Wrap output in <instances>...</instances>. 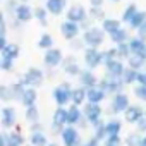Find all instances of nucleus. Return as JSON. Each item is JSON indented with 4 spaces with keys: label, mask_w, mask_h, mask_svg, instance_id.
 <instances>
[{
    "label": "nucleus",
    "mask_w": 146,
    "mask_h": 146,
    "mask_svg": "<svg viewBox=\"0 0 146 146\" xmlns=\"http://www.w3.org/2000/svg\"><path fill=\"white\" fill-rule=\"evenodd\" d=\"M29 144L31 146H48L50 141H48V136L45 131L41 132H31L29 134Z\"/></svg>",
    "instance_id": "c756f323"
},
{
    "label": "nucleus",
    "mask_w": 146,
    "mask_h": 146,
    "mask_svg": "<svg viewBox=\"0 0 146 146\" xmlns=\"http://www.w3.org/2000/svg\"><path fill=\"white\" fill-rule=\"evenodd\" d=\"M117 55H119V58L120 60H129V57L132 55L131 53V46H129V41L127 43H120V45H117Z\"/></svg>",
    "instance_id": "79ce46f5"
},
{
    "label": "nucleus",
    "mask_w": 146,
    "mask_h": 146,
    "mask_svg": "<svg viewBox=\"0 0 146 146\" xmlns=\"http://www.w3.org/2000/svg\"><path fill=\"white\" fill-rule=\"evenodd\" d=\"M146 113V108L143 105H137V103H132L125 112H124V122L125 124H132L136 125Z\"/></svg>",
    "instance_id": "ddd939ff"
},
{
    "label": "nucleus",
    "mask_w": 146,
    "mask_h": 146,
    "mask_svg": "<svg viewBox=\"0 0 146 146\" xmlns=\"http://www.w3.org/2000/svg\"><path fill=\"white\" fill-rule=\"evenodd\" d=\"M19 55H21V48L17 43H9L4 50H0V58H9L16 62Z\"/></svg>",
    "instance_id": "a878e982"
},
{
    "label": "nucleus",
    "mask_w": 146,
    "mask_h": 146,
    "mask_svg": "<svg viewBox=\"0 0 146 146\" xmlns=\"http://www.w3.org/2000/svg\"><path fill=\"white\" fill-rule=\"evenodd\" d=\"M14 17H16V21H19L21 24H26V23H29L31 19H35V9H33L29 4H21V5L17 7V11H16Z\"/></svg>",
    "instance_id": "6ab92c4d"
},
{
    "label": "nucleus",
    "mask_w": 146,
    "mask_h": 146,
    "mask_svg": "<svg viewBox=\"0 0 146 146\" xmlns=\"http://www.w3.org/2000/svg\"><path fill=\"white\" fill-rule=\"evenodd\" d=\"M60 143H62V146H81L83 139H81L79 129L74 125H67L64 129V132L60 134Z\"/></svg>",
    "instance_id": "6e6552de"
},
{
    "label": "nucleus",
    "mask_w": 146,
    "mask_h": 146,
    "mask_svg": "<svg viewBox=\"0 0 146 146\" xmlns=\"http://www.w3.org/2000/svg\"><path fill=\"white\" fill-rule=\"evenodd\" d=\"M122 28V21H119V19H113V17H107L103 23H102V29L110 36V35H113L115 31H119Z\"/></svg>",
    "instance_id": "cd10ccee"
},
{
    "label": "nucleus",
    "mask_w": 146,
    "mask_h": 146,
    "mask_svg": "<svg viewBox=\"0 0 146 146\" xmlns=\"http://www.w3.org/2000/svg\"><path fill=\"white\" fill-rule=\"evenodd\" d=\"M65 19L81 26L86 19H90V14H88V11H86L83 5L76 4V5H70V7L67 9V12H65Z\"/></svg>",
    "instance_id": "9b49d317"
},
{
    "label": "nucleus",
    "mask_w": 146,
    "mask_h": 146,
    "mask_svg": "<svg viewBox=\"0 0 146 146\" xmlns=\"http://www.w3.org/2000/svg\"><path fill=\"white\" fill-rule=\"evenodd\" d=\"M69 45H70V48H72V50H83V52H84V48H86V45H84L83 38H76V40H72V41H69Z\"/></svg>",
    "instance_id": "09e8293b"
},
{
    "label": "nucleus",
    "mask_w": 146,
    "mask_h": 146,
    "mask_svg": "<svg viewBox=\"0 0 146 146\" xmlns=\"http://www.w3.org/2000/svg\"><path fill=\"white\" fill-rule=\"evenodd\" d=\"M137 79H139V70H134L131 67H125L124 70V76H122V81L125 86H136L137 84Z\"/></svg>",
    "instance_id": "7c9ffc66"
},
{
    "label": "nucleus",
    "mask_w": 146,
    "mask_h": 146,
    "mask_svg": "<svg viewBox=\"0 0 146 146\" xmlns=\"http://www.w3.org/2000/svg\"><path fill=\"white\" fill-rule=\"evenodd\" d=\"M11 86V91H12V96H14V102H21V98H23V93L26 91V86L17 79L16 83H12V84H9Z\"/></svg>",
    "instance_id": "58836bf2"
},
{
    "label": "nucleus",
    "mask_w": 146,
    "mask_h": 146,
    "mask_svg": "<svg viewBox=\"0 0 146 146\" xmlns=\"http://www.w3.org/2000/svg\"><path fill=\"white\" fill-rule=\"evenodd\" d=\"M78 81H79V86H83L84 90H91V88H96L100 84V79L96 78L95 70H91V69H83Z\"/></svg>",
    "instance_id": "dca6fc26"
},
{
    "label": "nucleus",
    "mask_w": 146,
    "mask_h": 146,
    "mask_svg": "<svg viewBox=\"0 0 146 146\" xmlns=\"http://www.w3.org/2000/svg\"><path fill=\"white\" fill-rule=\"evenodd\" d=\"M110 2H119V0H110Z\"/></svg>",
    "instance_id": "052dcab7"
},
{
    "label": "nucleus",
    "mask_w": 146,
    "mask_h": 146,
    "mask_svg": "<svg viewBox=\"0 0 146 146\" xmlns=\"http://www.w3.org/2000/svg\"><path fill=\"white\" fill-rule=\"evenodd\" d=\"M17 110L12 105H4L0 110V124L5 131H12L17 127Z\"/></svg>",
    "instance_id": "0eeeda50"
},
{
    "label": "nucleus",
    "mask_w": 146,
    "mask_h": 146,
    "mask_svg": "<svg viewBox=\"0 0 146 146\" xmlns=\"http://www.w3.org/2000/svg\"><path fill=\"white\" fill-rule=\"evenodd\" d=\"M146 23V11H139L136 16H134V19L127 24L129 26V29H134V31H137L143 24Z\"/></svg>",
    "instance_id": "4c0bfd02"
},
{
    "label": "nucleus",
    "mask_w": 146,
    "mask_h": 146,
    "mask_svg": "<svg viewBox=\"0 0 146 146\" xmlns=\"http://www.w3.org/2000/svg\"><path fill=\"white\" fill-rule=\"evenodd\" d=\"M88 103V91L83 86H76L72 90V103L70 105H76V107H84Z\"/></svg>",
    "instance_id": "5701e85b"
},
{
    "label": "nucleus",
    "mask_w": 146,
    "mask_h": 146,
    "mask_svg": "<svg viewBox=\"0 0 146 146\" xmlns=\"http://www.w3.org/2000/svg\"><path fill=\"white\" fill-rule=\"evenodd\" d=\"M64 58H65V57H64L62 50L57 48V46H53V48H50V50L45 52V55H43V64H45V67H48V69H55V67H60V65H62Z\"/></svg>",
    "instance_id": "f8f14e48"
},
{
    "label": "nucleus",
    "mask_w": 146,
    "mask_h": 146,
    "mask_svg": "<svg viewBox=\"0 0 146 146\" xmlns=\"http://www.w3.org/2000/svg\"><path fill=\"white\" fill-rule=\"evenodd\" d=\"M105 125H107V136L108 137L110 136H120L122 127H124V124L119 117H108L105 120Z\"/></svg>",
    "instance_id": "412c9836"
},
{
    "label": "nucleus",
    "mask_w": 146,
    "mask_h": 146,
    "mask_svg": "<svg viewBox=\"0 0 146 146\" xmlns=\"http://www.w3.org/2000/svg\"><path fill=\"white\" fill-rule=\"evenodd\" d=\"M60 67H62V70L65 72L69 78H79V74L83 72V69H81V65H79V60H78L74 55L65 57Z\"/></svg>",
    "instance_id": "4468645a"
},
{
    "label": "nucleus",
    "mask_w": 146,
    "mask_h": 146,
    "mask_svg": "<svg viewBox=\"0 0 146 146\" xmlns=\"http://www.w3.org/2000/svg\"><path fill=\"white\" fill-rule=\"evenodd\" d=\"M19 2H21V4H28V2H29V0H19Z\"/></svg>",
    "instance_id": "bf43d9fd"
},
{
    "label": "nucleus",
    "mask_w": 146,
    "mask_h": 146,
    "mask_svg": "<svg viewBox=\"0 0 146 146\" xmlns=\"http://www.w3.org/2000/svg\"><path fill=\"white\" fill-rule=\"evenodd\" d=\"M67 113H69V119H67V125H74V127H79L86 117H84V112L81 107H76V105H69L67 107Z\"/></svg>",
    "instance_id": "f3484780"
},
{
    "label": "nucleus",
    "mask_w": 146,
    "mask_h": 146,
    "mask_svg": "<svg viewBox=\"0 0 146 146\" xmlns=\"http://www.w3.org/2000/svg\"><path fill=\"white\" fill-rule=\"evenodd\" d=\"M103 67H105V74H110V76H115V78H122L127 64H124V60H120V58H115V60H110V62L103 64Z\"/></svg>",
    "instance_id": "a211bd4d"
},
{
    "label": "nucleus",
    "mask_w": 146,
    "mask_h": 146,
    "mask_svg": "<svg viewBox=\"0 0 146 146\" xmlns=\"http://www.w3.org/2000/svg\"><path fill=\"white\" fill-rule=\"evenodd\" d=\"M0 69H2L4 72H11V70H14V60L0 58Z\"/></svg>",
    "instance_id": "de8ad7c7"
},
{
    "label": "nucleus",
    "mask_w": 146,
    "mask_h": 146,
    "mask_svg": "<svg viewBox=\"0 0 146 146\" xmlns=\"http://www.w3.org/2000/svg\"><path fill=\"white\" fill-rule=\"evenodd\" d=\"M139 12V9H137V5L136 4H129L125 9H124V12H122V16H120V21L124 23V24H129L132 19H134V16Z\"/></svg>",
    "instance_id": "72a5a7b5"
},
{
    "label": "nucleus",
    "mask_w": 146,
    "mask_h": 146,
    "mask_svg": "<svg viewBox=\"0 0 146 146\" xmlns=\"http://www.w3.org/2000/svg\"><path fill=\"white\" fill-rule=\"evenodd\" d=\"M103 2L105 0H90V5L91 7H103Z\"/></svg>",
    "instance_id": "6e6d98bb"
},
{
    "label": "nucleus",
    "mask_w": 146,
    "mask_h": 146,
    "mask_svg": "<svg viewBox=\"0 0 146 146\" xmlns=\"http://www.w3.org/2000/svg\"><path fill=\"white\" fill-rule=\"evenodd\" d=\"M45 7L52 16H60L67 12V0H46Z\"/></svg>",
    "instance_id": "aec40b11"
},
{
    "label": "nucleus",
    "mask_w": 146,
    "mask_h": 146,
    "mask_svg": "<svg viewBox=\"0 0 146 146\" xmlns=\"http://www.w3.org/2000/svg\"><path fill=\"white\" fill-rule=\"evenodd\" d=\"M103 143L100 141V139H96L95 136H90V139L86 141V146H102Z\"/></svg>",
    "instance_id": "603ef678"
},
{
    "label": "nucleus",
    "mask_w": 146,
    "mask_h": 146,
    "mask_svg": "<svg viewBox=\"0 0 146 146\" xmlns=\"http://www.w3.org/2000/svg\"><path fill=\"white\" fill-rule=\"evenodd\" d=\"M72 90H74V88H72L70 83H67V81L57 84V86L52 90V98H53L55 105L67 108V105L72 103Z\"/></svg>",
    "instance_id": "f03ea898"
},
{
    "label": "nucleus",
    "mask_w": 146,
    "mask_h": 146,
    "mask_svg": "<svg viewBox=\"0 0 146 146\" xmlns=\"http://www.w3.org/2000/svg\"><path fill=\"white\" fill-rule=\"evenodd\" d=\"M136 33H137L136 36H139V38H143V40L146 41V23H144V24H143V26H141V28H139Z\"/></svg>",
    "instance_id": "864d4df0"
},
{
    "label": "nucleus",
    "mask_w": 146,
    "mask_h": 146,
    "mask_svg": "<svg viewBox=\"0 0 146 146\" xmlns=\"http://www.w3.org/2000/svg\"><path fill=\"white\" fill-rule=\"evenodd\" d=\"M86 91H88V103H98V105H102V102H105V98L108 96L100 86L86 90Z\"/></svg>",
    "instance_id": "bb28decb"
},
{
    "label": "nucleus",
    "mask_w": 146,
    "mask_h": 146,
    "mask_svg": "<svg viewBox=\"0 0 146 146\" xmlns=\"http://www.w3.org/2000/svg\"><path fill=\"white\" fill-rule=\"evenodd\" d=\"M28 127H29V132H41V131H45L41 120H40V122H35V124H29Z\"/></svg>",
    "instance_id": "8fccbe9b"
},
{
    "label": "nucleus",
    "mask_w": 146,
    "mask_h": 146,
    "mask_svg": "<svg viewBox=\"0 0 146 146\" xmlns=\"http://www.w3.org/2000/svg\"><path fill=\"white\" fill-rule=\"evenodd\" d=\"M0 100H2L4 103H11V102H14V96H12L11 86H7V84H2V86H0Z\"/></svg>",
    "instance_id": "37998d69"
},
{
    "label": "nucleus",
    "mask_w": 146,
    "mask_h": 146,
    "mask_svg": "<svg viewBox=\"0 0 146 146\" xmlns=\"http://www.w3.org/2000/svg\"><path fill=\"white\" fill-rule=\"evenodd\" d=\"M2 146H26V137L19 127L2 132Z\"/></svg>",
    "instance_id": "9d476101"
},
{
    "label": "nucleus",
    "mask_w": 146,
    "mask_h": 146,
    "mask_svg": "<svg viewBox=\"0 0 146 146\" xmlns=\"http://www.w3.org/2000/svg\"><path fill=\"white\" fill-rule=\"evenodd\" d=\"M132 93H134V96H136V98H137L139 102L146 103V86L136 84V86H134V90H132Z\"/></svg>",
    "instance_id": "c03bdc74"
},
{
    "label": "nucleus",
    "mask_w": 146,
    "mask_h": 146,
    "mask_svg": "<svg viewBox=\"0 0 146 146\" xmlns=\"http://www.w3.org/2000/svg\"><path fill=\"white\" fill-rule=\"evenodd\" d=\"M137 84H141V86H146V70H141V72H139Z\"/></svg>",
    "instance_id": "5fc2aeb1"
},
{
    "label": "nucleus",
    "mask_w": 146,
    "mask_h": 146,
    "mask_svg": "<svg viewBox=\"0 0 146 146\" xmlns=\"http://www.w3.org/2000/svg\"><path fill=\"white\" fill-rule=\"evenodd\" d=\"M102 146H124V139L122 136H110L103 141Z\"/></svg>",
    "instance_id": "a18cd8bd"
},
{
    "label": "nucleus",
    "mask_w": 146,
    "mask_h": 146,
    "mask_svg": "<svg viewBox=\"0 0 146 146\" xmlns=\"http://www.w3.org/2000/svg\"><path fill=\"white\" fill-rule=\"evenodd\" d=\"M28 146H31V144H28Z\"/></svg>",
    "instance_id": "e2e57ef3"
},
{
    "label": "nucleus",
    "mask_w": 146,
    "mask_h": 146,
    "mask_svg": "<svg viewBox=\"0 0 146 146\" xmlns=\"http://www.w3.org/2000/svg\"><path fill=\"white\" fill-rule=\"evenodd\" d=\"M60 33H62V36L67 41H72V40H76V38H81L79 36L81 35V26L65 19L64 23H60Z\"/></svg>",
    "instance_id": "2eb2a0df"
},
{
    "label": "nucleus",
    "mask_w": 146,
    "mask_h": 146,
    "mask_svg": "<svg viewBox=\"0 0 146 146\" xmlns=\"http://www.w3.org/2000/svg\"><path fill=\"white\" fill-rule=\"evenodd\" d=\"M125 64H127V67H131V69L141 72V70L144 69V65H146V57H143V55H131Z\"/></svg>",
    "instance_id": "473e14b6"
},
{
    "label": "nucleus",
    "mask_w": 146,
    "mask_h": 146,
    "mask_svg": "<svg viewBox=\"0 0 146 146\" xmlns=\"http://www.w3.org/2000/svg\"><path fill=\"white\" fill-rule=\"evenodd\" d=\"M88 14H90V17H91L93 21H96V23H103V21L107 19L105 11H103L102 7H91V9L88 11Z\"/></svg>",
    "instance_id": "a19ab883"
},
{
    "label": "nucleus",
    "mask_w": 146,
    "mask_h": 146,
    "mask_svg": "<svg viewBox=\"0 0 146 146\" xmlns=\"http://www.w3.org/2000/svg\"><path fill=\"white\" fill-rule=\"evenodd\" d=\"M136 131L141 132V134H146V113H144V117L136 124Z\"/></svg>",
    "instance_id": "3c124183"
},
{
    "label": "nucleus",
    "mask_w": 146,
    "mask_h": 146,
    "mask_svg": "<svg viewBox=\"0 0 146 146\" xmlns=\"http://www.w3.org/2000/svg\"><path fill=\"white\" fill-rule=\"evenodd\" d=\"M143 139V134L137 132V131H132V132H127L124 136V146H139Z\"/></svg>",
    "instance_id": "f704fd0d"
},
{
    "label": "nucleus",
    "mask_w": 146,
    "mask_h": 146,
    "mask_svg": "<svg viewBox=\"0 0 146 146\" xmlns=\"http://www.w3.org/2000/svg\"><path fill=\"white\" fill-rule=\"evenodd\" d=\"M131 40V35H129V31H127V28H120L119 31H115L113 35H110V41L117 46V45H120V43H127Z\"/></svg>",
    "instance_id": "c85d7f7f"
},
{
    "label": "nucleus",
    "mask_w": 146,
    "mask_h": 146,
    "mask_svg": "<svg viewBox=\"0 0 146 146\" xmlns=\"http://www.w3.org/2000/svg\"><path fill=\"white\" fill-rule=\"evenodd\" d=\"M139 146H146V134H143V139H141Z\"/></svg>",
    "instance_id": "4d7b16f0"
},
{
    "label": "nucleus",
    "mask_w": 146,
    "mask_h": 146,
    "mask_svg": "<svg viewBox=\"0 0 146 146\" xmlns=\"http://www.w3.org/2000/svg\"><path fill=\"white\" fill-rule=\"evenodd\" d=\"M107 95L113 96V95H119L124 91V81L122 78H115V76H110V74H105L102 79H100V84H98Z\"/></svg>",
    "instance_id": "39448f33"
},
{
    "label": "nucleus",
    "mask_w": 146,
    "mask_h": 146,
    "mask_svg": "<svg viewBox=\"0 0 146 146\" xmlns=\"http://www.w3.org/2000/svg\"><path fill=\"white\" fill-rule=\"evenodd\" d=\"M83 112H84V117H86V120H88V124H90L91 127L96 125L100 120H103L102 117H103V113H105L103 107L98 105V103H86V105L83 107Z\"/></svg>",
    "instance_id": "1a4fd4ad"
},
{
    "label": "nucleus",
    "mask_w": 146,
    "mask_h": 146,
    "mask_svg": "<svg viewBox=\"0 0 146 146\" xmlns=\"http://www.w3.org/2000/svg\"><path fill=\"white\" fill-rule=\"evenodd\" d=\"M24 120L26 124H35V122H40L41 120V113H40V108L35 105V107H29V108H24Z\"/></svg>",
    "instance_id": "2f4dec72"
},
{
    "label": "nucleus",
    "mask_w": 146,
    "mask_h": 146,
    "mask_svg": "<svg viewBox=\"0 0 146 146\" xmlns=\"http://www.w3.org/2000/svg\"><path fill=\"white\" fill-rule=\"evenodd\" d=\"M83 60H84V65L86 69H91V70H96L100 65H103V50L100 48H93V46H86L84 52H83Z\"/></svg>",
    "instance_id": "423d86ee"
},
{
    "label": "nucleus",
    "mask_w": 146,
    "mask_h": 146,
    "mask_svg": "<svg viewBox=\"0 0 146 146\" xmlns=\"http://www.w3.org/2000/svg\"><path fill=\"white\" fill-rule=\"evenodd\" d=\"M38 102V91L36 88H26V91L23 93V98H21V105L24 108H29V107H35Z\"/></svg>",
    "instance_id": "b1692460"
},
{
    "label": "nucleus",
    "mask_w": 146,
    "mask_h": 146,
    "mask_svg": "<svg viewBox=\"0 0 146 146\" xmlns=\"http://www.w3.org/2000/svg\"><path fill=\"white\" fill-rule=\"evenodd\" d=\"M115 58H119V55H117V46H112V48L103 50V62H105V64L110 62V60H115Z\"/></svg>",
    "instance_id": "49530a36"
},
{
    "label": "nucleus",
    "mask_w": 146,
    "mask_h": 146,
    "mask_svg": "<svg viewBox=\"0 0 146 146\" xmlns=\"http://www.w3.org/2000/svg\"><path fill=\"white\" fill-rule=\"evenodd\" d=\"M131 105H132V103H131L129 95H127L125 91H122V93L112 96L110 105H108V108H107L105 112L108 113V117H117V115H120V113L124 115V112H125Z\"/></svg>",
    "instance_id": "f257e3e1"
},
{
    "label": "nucleus",
    "mask_w": 146,
    "mask_h": 146,
    "mask_svg": "<svg viewBox=\"0 0 146 146\" xmlns=\"http://www.w3.org/2000/svg\"><path fill=\"white\" fill-rule=\"evenodd\" d=\"M129 46H131V53L132 55H143L146 57V41L139 36H132L129 40Z\"/></svg>",
    "instance_id": "393cba45"
},
{
    "label": "nucleus",
    "mask_w": 146,
    "mask_h": 146,
    "mask_svg": "<svg viewBox=\"0 0 146 146\" xmlns=\"http://www.w3.org/2000/svg\"><path fill=\"white\" fill-rule=\"evenodd\" d=\"M108 35L102 29V26H91L90 29H86V31H83V41H84V45L86 46H93V48H100L102 45H103V41H105V38H107Z\"/></svg>",
    "instance_id": "7ed1b4c3"
},
{
    "label": "nucleus",
    "mask_w": 146,
    "mask_h": 146,
    "mask_svg": "<svg viewBox=\"0 0 146 146\" xmlns=\"http://www.w3.org/2000/svg\"><path fill=\"white\" fill-rule=\"evenodd\" d=\"M48 11H46V7H36L35 9V19L41 24V26H46L48 24Z\"/></svg>",
    "instance_id": "ea45409f"
},
{
    "label": "nucleus",
    "mask_w": 146,
    "mask_h": 146,
    "mask_svg": "<svg viewBox=\"0 0 146 146\" xmlns=\"http://www.w3.org/2000/svg\"><path fill=\"white\" fill-rule=\"evenodd\" d=\"M19 81L26 88H40L45 81V72L40 67H29L24 74L19 78Z\"/></svg>",
    "instance_id": "20e7f679"
},
{
    "label": "nucleus",
    "mask_w": 146,
    "mask_h": 146,
    "mask_svg": "<svg viewBox=\"0 0 146 146\" xmlns=\"http://www.w3.org/2000/svg\"><path fill=\"white\" fill-rule=\"evenodd\" d=\"M81 146H86V143H83V144H81Z\"/></svg>",
    "instance_id": "680f3d73"
},
{
    "label": "nucleus",
    "mask_w": 146,
    "mask_h": 146,
    "mask_svg": "<svg viewBox=\"0 0 146 146\" xmlns=\"http://www.w3.org/2000/svg\"><path fill=\"white\" fill-rule=\"evenodd\" d=\"M91 129H93V134H91V136H95V137L100 139L102 143L108 137V136H107V125H105V120H100V122H98L96 125H93Z\"/></svg>",
    "instance_id": "c9c22d12"
},
{
    "label": "nucleus",
    "mask_w": 146,
    "mask_h": 146,
    "mask_svg": "<svg viewBox=\"0 0 146 146\" xmlns=\"http://www.w3.org/2000/svg\"><path fill=\"white\" fill-rule=\"evenodd\" d=\"M53 45H55V41H53V36L52 35H48V33H43L41 36H40V40H38V48L40 50H50V48H53Z\"/></svg>",
    "instance_id": "e433bc0d"
},
{
    "label": "nucleus",
    "mask_w": 146,
    "mask_h": 146,
    "mask_svg": "<svg viewBox=\"0 0 146 146\" xmlns=\"http://www.w3.org/2000/svg\"><path fill=\"white\" fill-rule=\"evenodd\" d=\"M48 146H62V143H57V141H50Z\"/></svg>",
    "instance_id": "13d9d810"
},
{
    "label": "nucleus",
    "mask_w": 146,
    "mask_h": 146,
    "mask_svg": "<svg viewBox=\"0 0 146 146\" xmlns=\"http://www.w3.org/2000/svg\"><path fill=\"white\" fill-rule=\"evenodd\" d=\"M67 119H69L67 108L65 107H57L53 110V115H52V124L58 125V127H67Z\"/></svg>",
    "instance_id": "4be33fe9"
}]
</instances>
